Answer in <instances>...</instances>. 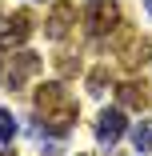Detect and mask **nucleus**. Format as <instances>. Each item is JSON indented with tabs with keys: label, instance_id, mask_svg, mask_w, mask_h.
<instances>
[{
	"label": "nucleus",
	"instance_id": "obj_2",
	"mask_svg": "<svg viewBox=\"0 0 152 156\" xmlns=\"http://www.w3.org/2000/svg\"><path fill=\"white\" fill-rule=\"evenodd\" d=\"M112 44H116V56H120V64H124V68H140V64L152 60V40H148V36H136L132 28H124V24L116 28Z\"/></svg>",
	"mask_w": 152,
	"mask_h": 156
},
{
	"label": "nucleus",
	"instance_id": "obj_8",
	"mask_svg": "<svg viewBox=\"0 0 152 156\" xmlns=\"http://www.w3.org/2000/svg\"><path fill=\"white\" fill-rule=\"evenodd\" d=\"M116 100H120V108L144 112V108H148V88H144V84H136V80H124V84L116 88Z\"/></svg>",
	"mask_w": 152,
	"mask_h": 156
},
{
	"label": "nucleus",
	"instance_id": "obj_1",
	"mask_svg": "<svg viewBox=\"0 0 152 156\" xmlns=\"http://www.w3.org/2000/svg\"><path fill=\"white\" fill-rule=\"evenodd\" d=\"M76 100L68 96V88L60 84V80H48V84H40L36 88V116H40V124L52 132V136H64L72 124H76Z\"/></svg>",
	"mask_w": 152,
	"mask_h": 156
},
{
	"label": "nucleus",
	"instance_id": "obj_10",
	"mask_svg": "<svg viewBox=\"0 0 152 156\" xmlns=\"http://www.w3.org/2000/svg\"><path fill=\"white\" fill-rule=\"evenodd\" d=\"M52 64H56L60 76H76V72H80V56H76V52H56Z\"/></svg>",
	"mask_w": 152,
	"mask_h": 156
},
{
	"label": "nucleus",
	"instance_id": "obj_15",
	"mask_svg": "<svg viewBox=\"0 0 152 156\" xmlns=\"http://www.w3.org/2000/svg\"><path fill=\"white\" fill-rule=\"evenodd\" d=\"M0 80H4V64H0Z\"/></svg>",
	"mask_w": 152,
	"mask_h": 156
},
{
	"label": "nucleus",
	"instance_id": "obj_9",
	"mask_svg": "<svg viewBox=\"0 0 152 156\" xmlns=\"http://www.w3.org/2000/svg\"><path fill=\"white\" fill-rule=\"evenodd\" d=\"M108 84H112V72H108L104 64L88 72V92H92V96H104V92H108Z\"/></svg>",
	"mask_w": 152,
	"mask_h": 156
},
{
	"label": "nucleus",
	"instance_id": "obj_5",
	"mask_svg": "<svg viewBox=\"0 0 152 156\" xmlns=\"http://www.w3.org/2000/svg\"><path fill=\"white\" fill-rule=\"evenodd\" d=\"M40 68H44V60H40L36 52H24V48H16V56H12V68L4 72V84L16 92V88H24V80H28V76H36Z\"/></svg>",
	"mask_w": 152,
	"mask_h": 156
},
{
	"label": "nucleus",
	"instance_id": "obj_16",
	"mask_svg": "<svg viewBox=\"0 0 152 156\" xmlns=\"http://www.w3.org/2000/svg\"><path fill=\"white\" fill-rule=\"evenodd\" d=\"M0 20H4V12H0Z\"/></svg>",
	"mask_w": 152,
	"mask_h": 156
},
{
	"label": "nucleus",
	"instance_id": "obj_7",
	"mask_svg": "<svg viewBox=\"0 0 152 156\" xmlns=\"http://www.w3.org/2000/svg\"><path fill=\"white\" fill-rule=\"evenodd\" d=\"M76 28V4H52V12H48V20H44V36L48 40H64L68 32Z\"/></svg>",
	"mask_w": 152,
	"mask_h": 156
},
{
	"label": "nucleus",
	"instance_id": "obj_3",
	"mask_svg": "<svg viewBox=\"0 0 152 156\" xmlns=\"http://www.w3.org/2000/svg\"><path fill=\"white\" fill-rule=\"evenodd\" d=\"M32 32H36L32 12H12L4 24H0V52H16V48H24Z\"/></svg>",
	"mask_w": 152,
	"mask_h": 156
},
{
	"label": "nucleus",
	"instance_id": "obj_14",
	"mask_svg": "<svg viewBox=\"0 0 152 156\" xmlns=\"http://www.w3.org/2000/svg\"><path fill=\"white\" fill-rule=\"evenodd\" d=\"M144 8H148V12H152V0H144Z\"/></svg>",
	"mask_w": 152,
	"mask_h": 156
},
{
	"label": "nucleus",
	"instance_id": "obj_13",
	"mask_svg": "<svg viewBox=\"0 0 152 156\" xmlns=\"http://www.w3.org/2000/svg\"><path fill=\"white\" fill-rule=\"evenodd\" d=\"M0 156H16V152H12V148H8V144H4V152H0Z\"/></svg>",
	"mask_w": 152,
	"mask_h": 156
},
{
	"label": "nucleus",
	"instance_id": "obj_12",
	"mask_svg": "<svg viewBox=\"0 0 152 156\" xmlns=\"http://www.w3.org/2000/svg\"><path fill=\"white\" fill-rule=\"evenodd\" d=\"M132 144H136V152H152V124L148 120H140L132 128Z\"/></svg>",
	"mask_w": 152,
	"mask_h": 156
},
{
	"label": "nucleus",
	"instance_id": "obj_6",
	"mask_svg": "<svg viewBox=\"0 0 152 156\" xmlns=\"http://www.w3.org/2000/svg\"><path fill=\"white\" fill-rule=\"evenodd\" d=\"M92 128H96V140L104 144V148H112L120 136H124V128H128V120H124V112L120 108H104L96 120H92Z\"/></svg>",
	"mask_w": 152,
	"mask_h": 156
},
{
	"label": "nucleus",
	"instance_id": "obj_11",
	"mask_svg": "<svg viewBox=\"0 0 152 156\" xmlns=\"http://www.w3.org/2000/svg\"><path fill=\"white\" fill-rule=\"evenodd\" d=\"M16 132H20L16 116H12L8 108H0V144H12V140H16Z\"/></svg>",
	"mask_w": 152,
	"mask_h": 156
},
{
	"label": "nucleus",
	"instance_id": "obj_4",
	"mask_svg": "<svg viewBox=\"0 0 152 156\" xmlns=\"http://www.w3.org/2000/svg\"><path fill=\"white\" fill-rule=\"evenodd\" d=\"M84 24H88V32H92L96 40L100 36H112L120 28V8L112 4V0H92L88 12H84Z\"/></svg>",
	"mask_w": 152,
	"mask_h": 156
}]
</instances>
